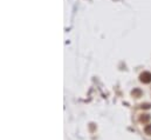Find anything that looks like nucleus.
Returning a JSON list of instances; mask_svg holds the SVG:
<instances>
[{"label":"nucleus","instance_id":"f257e3e1","mask_svg":"<svg viewBox=\"0 0 151 140\" xmlns=\"http://www.w3.org/2000/svg\"><path fill=\"white\" fill-rule=\"evenodd\" d=\"M141 81L144 84H149L151 81V73L150 72H143L141 74Z\"/></svg>","mask_w":151,"mask_h":140},{"label":"nucleus","instance_id":"f03ea898","mask_svg":"<svg viewBox=\"0 0 151 140\" xmlns=\"http://www.w3.org/2000/svg\"><path fill=\"white\" fill-rule=\"evenodd\" d=\"M144 131H145V133H146V134H151V125H148V126L145 127V130H144Z\"/></svg>","mask_w":151,"mask_h":140},{"label":"nucleus","instance_id":"7ed1b4c3","mask_svg":"<svg viewBox=\"0 0 151 140\" xmlns=\"http://www.w3.org/2000/svg\"><path fill=\"white\" fill-rule=\"evenodd\" d=\"M149 119H150V117H149L148 114H145V117H142V118H141L142 121H146V120H149Z\"/></svg>","mask_w":151,"mask_h":140},{"label":"nucleus","instance_id":"20e7f679","mask_svg":"<svg viewBox=\"0 0 151 140\" xmlns=\"http://www.w3.org/2000/svg\"><path fill=\"white\" fill-rule=\"evenodd\" d=\"M142 107H144V108H150V105H149V104H145V105H142Z\"/></svg>","mask_w":151,"mask_h":140}]
</instances>
